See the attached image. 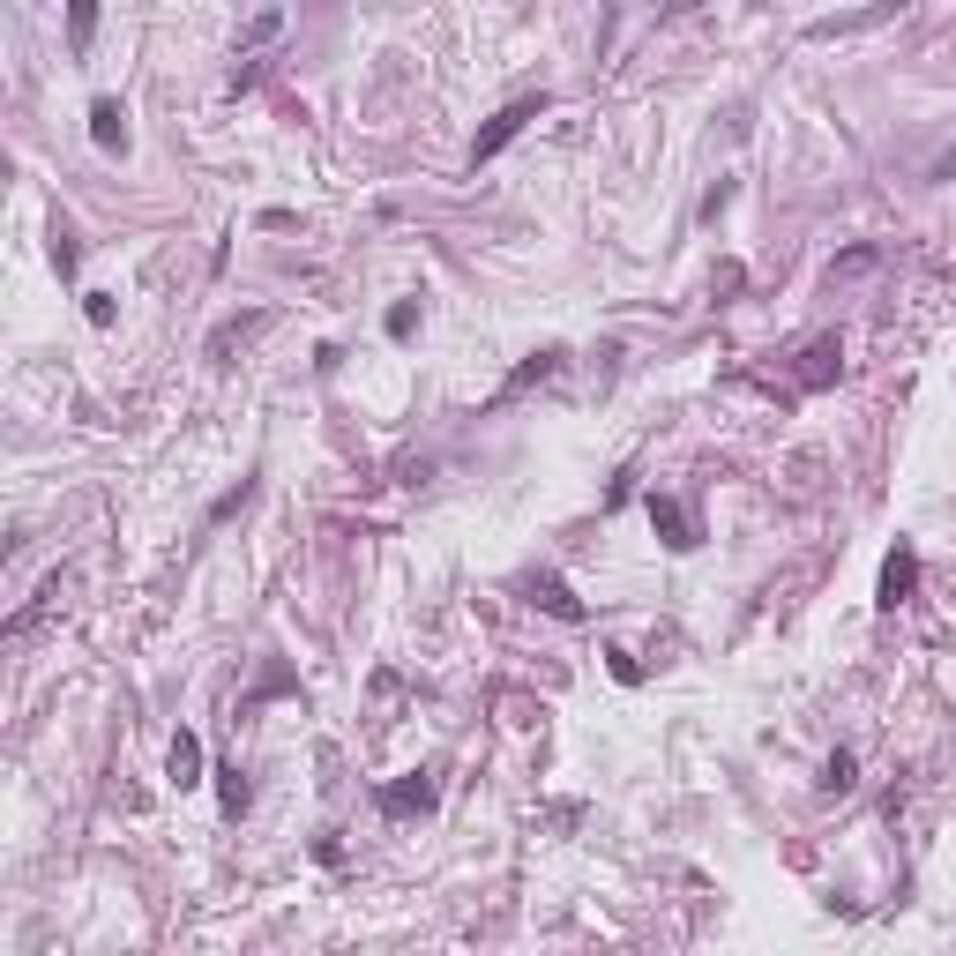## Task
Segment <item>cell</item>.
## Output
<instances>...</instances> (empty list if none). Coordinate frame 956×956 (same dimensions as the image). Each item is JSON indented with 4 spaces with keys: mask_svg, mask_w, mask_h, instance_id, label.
Wrapping results in <instances>:
<instances>
[{
    "mask_svg": "<svg viewBox=\"0 0 956 956\" xmlns=\"http://www.w3.org/2000/svg\"><path fill=\"white\" fill-rule=\"evenodd\" d=\"M538 113H546V97H516V105H501L494 120L479 127V143H471V172H479V165H494V157L508 150V143H516V135L538 120Z\"/></svg>",
    "mask_w": 956,
    "mask_h": 956,
    "instance_id": "1",
    "label": "cell"
},
{
    "mask_svg": "<svg viewBox=\"0 0 956 956\" xmlns=\"http://www.w3.org/2000/svg\"><path fill=\"white\" fill-rule=\"evenodd\" d=\"M912 598H920V546H896V554L882 560V590H874V606L896 613V606H912Z\"/></svg>",
    "mask_w": 956,
    "mask_h": 956,
    "instance_id": "2",
    "label": "cell"
},
{
    "mask_svg": "<svg viewBox=\"0 0 956 956\" xmlns=\"http://www.w3.org/2000/svg\"><path fill=\"white\" fill-rule=\"evenodd\" d=\"M433 800H441L433 770H411V777H397V785H381V815H389V822H403V815H427Z\"/></svg>",
    "mask_w": 956,
    "mask_h": 956,
    "instance_id": "3",
    "label": "cell"
},
{
    "mask_svg": "<svg viewBox=\"0 0 956 956\" xmlns=\"http://www.w3.org/2000/svg\"><path fill=\"white\" fill-rule=\"evenodd\" d=\"M650 524L665 530V546H673V554H687V546L703 538V530H695V508H687V501H673V494H650Z\"/></svg>",
    "mask_w": 956,
    "mask_h": 956,
    "instance_id": "4",
    "label": "cell"
},
{
    "mask_svg": "<svg viewBox=\"0 0 956 956\" xmlns=\"http://www.w3.org/2000/svg\"><path fill=\"white\" fill-rule=\"evenodd\" d=\"M837 374H844V344L815 337V344H807V367H800V389H830Z\"/></svg>",
    "mask_w": 956,
    "mask_h": 956,
    "instance_id": "5",
    "label": "cell"
},
{
    "mask_svg": "<svg viewBox=\"0 0 956 956\" xmlns=\"http://www.w3.org/2000/svg\"><path fill=\"white\" fill-rule=\"evenodd\" d=\"M91 143H97V150H127V113H120V97H97V105H91Z\"/></svg>",
    "mask_w": 956,
    "mask_h": 956,
    "instance_id": "6",
    "label": "cell"
},
{
    "mask_svg": "<svg viewBox=\"0 0 956 956\" xmlns=\"http://www.w3.org/2000/svg\"><path fill=\"white\" fill-rule=\"evenodd\" d=\"M165 770H172V785H180V792H195V785H202V740H195V733H180V740H172V755H165Z\"/></svg>",
    "mask_w": 956,
    "mask_h": 956,
    "instance_id": "7",
    "label": "cell"
},
{
    "mask_svg": "<svg viewBox=\"0 0 956 956\" xmlns=\"http://www.w3.org/2000/svg\"><path fill=\"white\" fill-rule=\"evenodd\" d=\"M530 598H538L554 620H584V606L568 598V584H560V576H538V584H530Z\"/></svg>",
    "mask_w": 956,
    "mask_h": 956,
    "instance_id": "8",
    "label": "cell"
},
{
    "mask_svg": "<svg viewBox=\"0 0 956 956\" xmlns=\"http://www.w3.org/2000/svg\"><path fill=\"white\" fill-rule=\"evenodd\" d=\"M97 38V0H67V53H91Z\"/></svg>",
    "mask_w": 956,
    "mask_h": 956,
    "instance_id": "9",
    "label": "cell"
},
{
    "mask_svg": "<svg viewBox=\"0 0 956 956\" xmlns=\"http://www.w3.org/2000/svg\"><path fill=\"white\" fill-rule=\"evenodd\" d=\"M217 800H224V815H248L254 785H248V770H240V763H232V770H217Z\"/></svg>",
    "mask_w": 956,
    "mask_h": 956,
    "instance_id": "10",
    "label": "cell"
},
{
    "mask_svg": "<svg viewBox=\"0 0 956 956\" xmlns=\"http://www.w3.org/2000/svg\"><path fill=\"white\" fill-rule=\"evenodd\" d=\"M852 785H860V763H852V747H837L822 763V792H852Z\"/></svg>",
    "mask_w": 956,
    "mask_h": 956,
    "instance_id": "11",
    "label": "cell"
},
{
    "mask_svg": "<svg viewBox=\"0 0 956 956\" xmlns=\"http://www.w3.org/2000/svg\"><path fill=\"white\" fill-rule=\"evenodd\" d=\"M560 359H568V351H530L524 367H516V381H508V397H516V389H530V381H546V374H560Z\"/></svg>",
    "mask_w": 956,
    "mask_h": 956,
    "instance_id": "12",
    "label": "cell"
},
{
    "mask_svg": "<svg viewBox=\"0 0 956 956\" xmlns=\"http://www.w3.org/2000/svg\"><path fill=\"white\" fill-rule=\"evenodd\" d=\"M254 329H262V314H248V322H224V329H217V337H210V359H217V367H224V351H232V344H240V337H254Z\"/></svg>",
    "mask_w": 956,
    "mask_h": 956,
    "instance_id": "13",
    "label": "cell"
},
{
    "mask_svg": "<svg viewBox=\"0 0 956 956\" xmlns=\"http://www.w3.org/2000/svg\"><path fill=\"white\" fill-rule=\"evenodd\" d=\"M874 262H882V248H844L830 262V277H860V270H874Z\"/></svg>",
    "mask_w": 956,
    "mask_h": 956,
    "instance_id": "14",
    "label": "cell"
},
{
    "mask_svg": "<svg viewBox=\"0 0 956 956\" xmlns=\"http://www.w3.org/2000/svg\"><path fill=\"white\" fill-rule=\"evenodd\" d=\"M254 501V479H240V486H232V494H217V508H210V524H232V516H240V508H248Z\"/></svg>",
    "mask_w": 956,
    "mask_h": 956,
    "instance_id": "15",
    "label": "cell"
},
{
    "mask_svg": "<svg viewBox=\"0 0 956 956\" xmlns=\"http://www.w3.org/2000/svg\"><path fill=\"white\" fill-rule=\"evenodd\" d=\"M411 329H419V307L397 300V307H389V337H411Z\"/></svg>",
    "mask_w": 956,
    "mask_h": 956,
    "instance_id": "16",
    "label": "cell"
},
{
    "mask_svg": "<svg viewBox=\"0 0 956 956\" xmlns=\"http://www.w3.org/2000/svg\"><path fill=\"white\" fill-rule=\"evenodd\" d=\"M53 262H61V277L75 270V232H67V224H53Z\"/></svg>",
    "mask_w": 956,
    "mask_h": 956,
    "instance_id": "17",
    "label": "cell"
},
{
    "mask_svg": "<svg viewBox=\"0 0 956 956\" xmlns=\"http://www.w3.org/2000/svg\"><path fill=\"white\" fill-rule=\"evenodd\" d=\"M83 300H91V307H83V314H91L97 329H105V322H113V292H83Z\"/></svg>",
    "mask_w": 956,
    "mask_h": 956,
    "instance_id": "18",
    "label": "cell"
},
{
    "mask_svg": "<svg viewBox=\"0 0 956 956\" xmlns=\"http://www.w3.org/2000/svg\"><path fill=\"white\" fill-rule=\"evenodd\" d=\"M695 8H703V0H665V15H695Z\"/></svg>",
    "mask_w": 956,
    "mask_h": 956,
    "instance_id": "19",
    "label": "cell"
}]
</instances>
